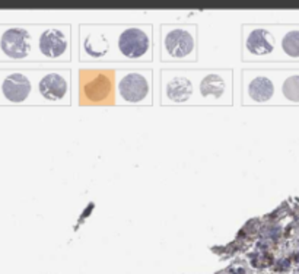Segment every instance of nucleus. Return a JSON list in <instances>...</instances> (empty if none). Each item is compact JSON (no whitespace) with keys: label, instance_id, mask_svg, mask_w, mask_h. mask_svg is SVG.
Here are the masks:
<instances>
[{"label":"nucleus","instance_id":"nucleus-10","mask_svg":"<svg viewBox=\"0 0 299 274\" xmlns=\"http://www.w3.org/2000/svg\"><path fill=\"white\" fill-rule=\"evenodd\" d=\"M2 102L21 105L37 102L35 93V70H10L0 76Z\"/></svg>","mask_w":299,"mask_h":274},{"label":"nucleus","instance_id":"nucleus-9","mask_svg":"<svg viewBox=\"0 0 299 274\" xmlns=\"http://www.w3.org/2000/svg\"><path fill=\"white\" fill-rule=\"evenodd\" d=\"M37 104L70 105L72 104V70L69 67L35 70Z\"/></svg>","mask_w":299,"mask_h":274},{"label":"nucleus","instance_id":"nucleus-11","mask_svg":"<svg viewBox=\"0 0 299 274\" xmlns=\"http://www.w3.org/2000/svg\"><path fill=\"white\" fill-rule=\"evenodd\" d=\"M32 26L13 25L0 29V58L10 63L32 62Z\"/></svg>","mask_w":299,"mask_h":274},{"label":"nucleus","instance_id":"nucleus-3","mask_svg":"<svg viewBox=\"0 0 299 274\" xmlns=\"http://www.w3.org/2000/svg\"><path fill=\"white\" fill-rule=\"evenodd\" d=\"M241 63L245 67L299 69V23L241 25Z\"/></svg>","mask_w":299,"mask_h":274},{"label":"nucleus","instance_id":"nucleus-4","mask_svg":"<svg viewBox=\"0 0 299 274\" xmlns=\"http://www.w3.org/2000/svg\"><path fill=\"white\" fill-rule=\"evenodd\" d=\"M158 62L166 67H187L199 60V26L196 23H164L158 26Z\"/></svg>","mask_w":299,"mask_h":274},{"label":"nucleus","instance_id":"nucleus-8","mask_svg":"<svg viewBox=\"0 0 299 274\" xmlns=\"http://www.w3.org/2000/svg\"><path fill=\"white\" fill-rule=\"evenodd\" d=\"M209 28V37L213 39H204L199 37V47L209 45V56L199 64L201 69H231V62L241 63V28Z\"/></svg>","mask_w":299,"mask_h":274},{"label":"nucleus","instance_id":"nucleus-6","mask_svg":"<svg viewBox=\"0 0 299 274\" xmlns=\"http://www.w3.org/2000/svg\"><path fill=\"white\" fill-rule=\"evenodd\" d=\"M76 98L82 106L115 105V69L79 67L76 69Z\"/></svg>","mask_w":299,"mask_h":274},{"label":"nucleus","instance_id":"nucleus-2","mask_svg":"<svg viewBox=\"0 0 299 274\" xmlns=\"http://www.w3.org/2000/svg\"><path fill=\"white\" fill-rule=\"evenodd\" d=\"M161 105H222L233 104L232 69L162 67L159 70Z\"/></svg>","mask_w":299,"mask_h":274},{"label":"nucleus","instance_id":"nucleus-5","mask_svg":"<svg viewBox=\"0 0 299 274\" xmlns=\"http://www.w3.org/2000/svg\"><path fill=\"white\" fill-rule=\"evenodd\" d=\"M241 105H283L282 69L244 67L239 77Z\"/></svg>","mask_w":299,"mask_h":274},{"label":"nucleus","instance_id":"nucleus-1","mask_svg":"<svg viewBox=\"0 0 299 274\" xmlns=\"http://www.w3.org/2000/svg\"><path fill=\"white\" fill-rule=\"evenodd\" d=\"M78 60L89 67H146L153 62L149 23H82Z\"/></svg>","mask_w":299,"mask_h":274},{"label":"nucleus","instance_id":"nucleus-7","mask_svg":"<svg viewBox=\"0 0 299 274\" xmlns=\"http://www.w3.org/2000/svg\"><path fill=\"white\" fill-rule=\"evenodd\" d=\"M153 104V70L150 67L115 69V105Z\"/></svg>","mask_w":299,"mask_h":274}]
</instances>
